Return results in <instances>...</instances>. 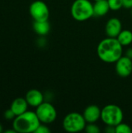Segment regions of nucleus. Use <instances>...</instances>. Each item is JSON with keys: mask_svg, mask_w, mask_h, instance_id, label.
<instances>
[{"mask_svg": "<svg viewBox=\"0 0 132 133\" xmlns=\"http://www.w3.org/2000/svg\"><path fill=\"white\" fill-rule=\"evenodd\" d=\"M122 30L121 21L116 17L110 18L106 23L105 32L109 37H117Z\"/></svg>", "mask_w": 132, "mask_h": 133, "instance_id": "1a4fd4ad", "label": "nucleus"}, {"mask_svg": "<svg viewBox=\"0 0 132 133\" xmlns=\"http://www.w3.org/2000/svg\"><path fill=\"white\" fill-rule=\"evenodd\" d=\"M110 10L107 0H100L95 2L93 4V12L94 16L97 17L104 16Z\"/></svg>", "mask_w": 132, "mask_h": 133, "instance_id": "ddd939ff", "label": "nucleus"}, {"mask_svg": "<svg viewBox=\"0 0 132 133\" xmlns=\"http://www.w3.org/2000/svg\"><path fill=\"white\" fill-rule=\"evenodd\" d=\"M123 7L125 9H132V0H123Z\"/></svg>", "mask_w": 132, "mask_h": 133, "instance_id": "412c9836", "label": "nucleus"}, {"mask_svg": "<svg viewBox=\"0 0 132 133\" xmlns=\"http://www.w3.org/2000/svg\"><path fill=\"white\" fill-rule=\"evenodd\" d=\"M117 39L123 47L130 45L132 43V32L129 30H122Z\"/></svg>", "mask_w": 132, "mask_h": 133, "instance_id": "2eb2a0df", "label": "nucleus"}, {"mask_svg": "<svg viewBox=\"0 0 132 133\" xmlns=\"http://www.w3.org/2000/svg\"><path fill=\"white\" fill-rule=\"evenodd\" d=\"M51 129L46 125V124L40 123V125L38 126V128L36 129L34 133H50Z\"/></svg>", "mask_w": 132, "mask_h": 133, "instance_id": "aec40b11", "label": "nucleus"}, {"mask_svg": "<svg viewBox=\"0 0 132 133\" xmlns=\"http://www.w3.org/2000/svg\"><path fill=\"white\" fill-rule=\"evenodd\" d=\"M95 2H97V1H100V0H94Z\"/></svg>", "mask_w": 132, "mask_h": 133, "instance_id": "b1692460", "label": "nucleus"}, {"mask_svg": "<svg viewBox=\"0 0 132 133\" xmlns=\"http://www.w3.org/2000/svg\"><path fill=\"white\" fill-rule=\"evenodd\" d=\"M28 103L25 98L23 97H17L16 98L11 104L10 108L15 113L16 116H18L27 111L28 108Z\"/></svg>", "mask_w": 132, "mask_h": 133, "instance_id": "f8f14e48", "label": "nucleus"}, {"mask_svg": "<svg viewBox=\"0 0 132 133\" xmlns=\"http://www.w3.org/2000/svg\"><path fill=\"white\" fill-rule=\"evenodd\" d=\"M25 99L26 100L29 106L37 108L44 101V94L37 89H31L26 94Z\"/></svg>", "mask_w": 132, "mask_h": 133, "instance_id": "9b49d317", "label": "nucleus"}, {"mask_svg": "<svg viewBox=\"0 0 132 133\" xmlns=\"http://www.w3.org/2000/svg\"><path fill=\"white\" fill-rule=\"evenodd\" d=\"M110 10L117 11L123 7V0H107Z\"/></svg>", "mask_w": 132, "mask_h": 133, "instance_id": "f3484780", "label": "nucleus"}, {"mask_svg": "<svg viewBox=\"0 0 132 133\" xmlns=\"http://www.w3.org/2000/svg\"><path fill=\"white\" fill-rule=\"evenodd\" d=\"M96 52L99 58L106 63H115L123 54V46L117 37L103 39L98 44Z\"/></svg>", "mask_w": 132, "mask_h": 133, "instance_id": "f257e3e1", "label": "nucleus"}, {"mask_svg": "<svg viewBox=\"0 0 132 133\" xmlns=\"http://www.w3.org/2000/svg\"><path fill=\"white\" fill-rule=\"evenodd\" d=\"M131 128L125 123H120L115 126V133H131Z\"/></svg>", "mask_w": 132, "mask_h": 133, "instance_id": "dca6fc26", "label": "nucleus"}, {"mask_svg": "<svg viewBox=\"0 0 132 133\" xmlns=\"http://www.w3.org/2000/svg\"><path fill=\"white\" fill-rule=\"evenodd\" d=\"M40 122L35 111H26L16 116L12 121V128L19 133L34 132Z\"/></svg>", "mask_w": 132, "mask_h": 133, "instance_id": "f03ea898", "label": "nucleus"}, {"mask_svg": "<svg viewBox=\"0 0 132 133\" xmlns=\"http://www.w3.org/2000/svg\"><path fill=\"white\" fill-rule=\"evenodd\" d=\"M71 15L79 22L88 20L94 16L93 4L89 0H75L71 6Z\"/></svg>", "mask_w": 132, "mask_h": 133, "instance_id": "7ed1b4c3", "label": "nucleus"}, {"mask_svg": "<svg viewBox=\"0 0 132 133\" xmlns=\"http://www.w3.org/2000/svg\"><path fill=\"white\" fill-rule=\"evenodd\" d=\"M3 116H4V118H5L6 120H8V121H11V120L13 121L14 118L16 117V115H15V113L12 111V110L11 108L7 109V110L4 112Z\"/></svg>", "mask_w": 132, "mask_h": 133, "instance_id": "6ab92c4d", "label": "nucleus"}, {"mask_svg": "<svg viewBox=\"0 0 132 133\" xmlns=\"http://www.w3.org/2000/svg\"><path fill=\"white\" fill-rule=\"evenodd\" d=\"M36 114L43 124L53 123L57 118V111L54 105L47 101H44L41 104L36 108Z\"/></svg>", "mask_w": 132, "mask_h": 133, "instance_id": "423d86ee", "label": "nucleus"}, {"mask_svg": "<svg viewBox=\"0 0 132 133\" xmlns=\"http://www.w3.org/2000/svg\"><path fill=\"white\" fill-rule=\"evenodd\" d=\"M126 56L132 59V48H128L127 50V51H126Z\"/></svg>", "mask_w": 132, "mask_h": 133, "instance_id": "4be33fe9", "label": "nucleus"}, {"mask_svg": "<svg viewBox=\"0 0 132 133\" xmlns=\"http://www.w3.org/2000/svg\"><path fill=\"white\" fill-rule=\"evenodd\" d=\"M86 122L83 115L79 112H71L66 115L62 122L63 129L70 133L82 132L85 129Z\"/></svg>", "mask_w": 132, "mask_h": 133, "instance_id": "39448f33", "label": "nucleus"}, {"mask_svg": "<svg viewBox=\"0 0 132 133\" xmlns=\"http://www.w3.org/2000/svg\"><path fill=\"white\" fill-rule=\"evenodd\" d=\"M87 133H99L100 129L96 123H87L84 129Z\"/></svg>", "mask_w": 132, "mask_h": 133, "instance_id": "a211bd4d", "label": "nucleus"}, {"mask_svg": "<svg viewBox=\"0 0 132 133\" xmlns=\"http://www.w3.org/2000/svg\"><path fill=\"white\" fill-rule=\"evenodd\" d=\"M86 123H96L101 117V109L95 104L86 107L82 114Z\"/></svg>", "mask_w": 132, "mask_h": 133, "instance_id": "9d476101", "label": "nucleus"}, {"mask_svg": "<svg viewBox=\"0 0 132 133\" xmlns=\"http://www.w3.org/2000/svg\"><path fill=\"white\" fill-rule=\"evenodd\" d=\"M29 12L34 21H47L49 19L48 6L43 1L36 0L33 2L30 5Z\"/></svg>", "mask_w": 132, "mask_h": 133, "instance_id": "0eeeda50", "label": "nucleus"}, {"mask_svg": "<svg viewBox=\"0 0 132 133\" xmlns=\"http://www.w3.org/2000/svg\"><path fill=\"white\" fill-rule=\"evenodd\" d=\"M3 132V128H2V125L0 124V133H2Z\"/></svg>", "mask_w": 132, "mask_h": 133, "instance_id": "5701e85b", "label": "nucleus"}, {"mask_svg": "<svg viewBox=\"0 0 132 133\" xmlns=\"http://www.w3.org/2000/svg\"><path fill=\"white\" fill-rule=\"evenodd\" d=\"M33 29L37 34H38L39 36L44 37V36H46L50 32L51 26H50L48 20L34 21L33 23Z\"/></svg>", "mask_w": 132, "mask_h": 133, "instance_id": "4468645a", "label": "nucleus"}, {"mask_svg": "<svg viewBox=\"0 0 132 133\" xmlns=\"http://www.w3.org/2000/svg\"><path fill=\"white\" fill-rule=\"evenodd\" d=\"M115 70L117 74L122 77L125 78L129 76L132 72V59L125 56H121L115 62Z\"/></svg>", "mask_w": 132, "mask_h": 133, "instance_id": "6e6552de", "label": "nucleus"}, {"mask_svg": "<svg viewBox=\"0 0 132 133\" xmlns=\"http://www.w3.org/2000/svg\"><path fill=\"white\" fill-rule=\"evenodd\" d=\"M100 118L105 125L115 127L123 122L124 114L119 106L107 104L101 109Z\"/></svg>", "mask_w": 132, "mask_h": 133, "instance_id": "20e7f679", "label": "nucleus"}]
</instances>
